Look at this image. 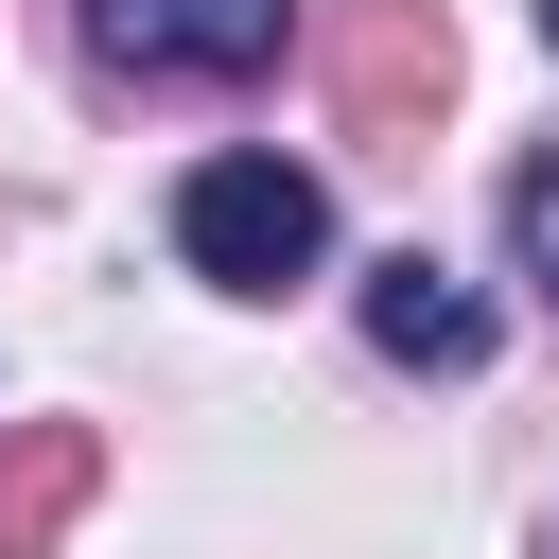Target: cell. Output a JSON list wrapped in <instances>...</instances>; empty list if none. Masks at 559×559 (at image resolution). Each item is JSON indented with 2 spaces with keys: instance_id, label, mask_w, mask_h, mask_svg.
Listing matches in <instances>:
<instances>
[{
  "instance_id": "7",
  "label": "cell",
  "mask_w": 559,
  "mask_h": 559,
  "mask_svg": "<svg viewBox=\"0 0 559 559\" xmlns=\"http://www.w3.org/2000/svg\"><path fill=\"white\" fill-rule=\"evenodd\" d=\"M542 52H559V0H542Z\"/></svg>"
},
{
  "instance_id": "4",
  "label": "cell",
  "mask_w": 559,
  "mask_h": 559,
  "mask_svg": "<svg viewBox=\"0 0 559 559\" xmlns=\"http://www.w3.org/2000/svg\"><path fill=\"white\" fill-rule=\"evenodd\" d=\"M87 472H105V454H87L70 419H35V437L0 454V559H35V542H52L70 507H87Z\"/></svg>"
},
{
  "instance_id": "2",
  "label": "cell",
  "mask_w": 559,
  "mask_h": 559,
  "mask_svg": "<svg viewBox=\"0 0 559 559\" xmlns=\"http://www.w3.org/2000/svg\"><path fill=\"white\" fill-rule=\"evenodd\" d=\"M87 52L105 70H210V87H245V70L297 52V0H87Z\"/></svg>"
},
{
  "instance_id": "5",
  "label": "cell",
  "mask_w": 559,
  "mask_h": 559,
  "mask_svg": "<svg viewBox=\"0 0 559 559\" xmlns=\"http://www.w3.org/2000/svg\"><path fill=\"white\" fill-rule=\"evenodd\" d=\"M332 70H349V105H437V70H454V52H437V0H384Z\"/></svg>"
},
{
  "instance_id": "6",
  "label": "cell",
  "mask_w": 559,
  "mask_h": 559,
  "mask_svg": "<svg viewBox=\"0 0 559 559\" xmlns=\"http://www.w3.org/2000/svg\"><path fill=\"white\" fill-rule=\"evenodd\" d=\"M507 245H524V280H542V314H559V140L507 175Z\"/></svg>"
},
{
  "instance_id": "1",
  "label": "cell",
  "mask_w": 559,
  "mask_h": 559,
  "mask_svg": "<svg viewBox=\"0 0 559 559\" xmlns=\"http://www.w3.org/2000/svg\"><path fill=\"white\" fill-rule=\"evenodd\" d=\"M175 245H192V280H227V297H297V280L332 262V192H314L297 157H192V175H175Z\"/></svg>"
},
{
  "instance_id": "3",
  "label": "cell",
  "mask_w": 559,
  "mask_h": 559,
  "mask_svg": "<svg viewBox=\"0 0 559 559\" xmlns=\"http://www.w3.org/2000/svg\"><path fill=\"white\" fill-rule=\"evenodd\" d=\"M367 349H402V367H472V349H489V297H472L437 245H384V262H367Z\"/></svg>"
}]
</instances>
